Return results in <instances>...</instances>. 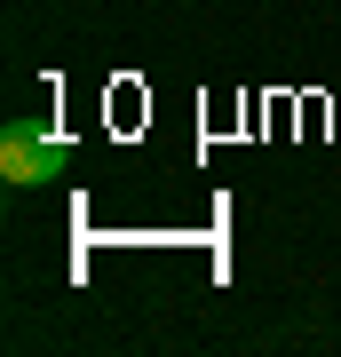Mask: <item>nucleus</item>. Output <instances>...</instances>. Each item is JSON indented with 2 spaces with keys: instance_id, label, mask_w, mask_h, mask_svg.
I'll return each instance as SVG.
<instances>
[{
  "instance_id": "nucleus-1",
  "label": "nucleus",
  "mask_w": 341,
  "mask_h": 357,
  "mask_svg": "<svg viewBox=\"0 0 341 357\" xmlns=\"http://www.w3.org/2000/svg\"><path fill=\"white\" fill-rule=\"evenodd\" d=\"M63 167H72V143H63L48 119H8V128H0V183L32 191V183H56Z\"/></svg>"
}]
</instances>
